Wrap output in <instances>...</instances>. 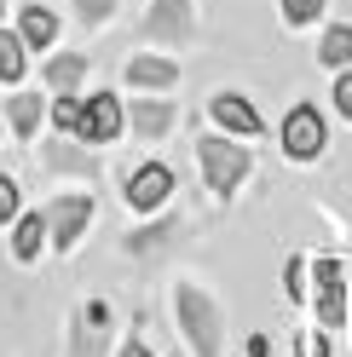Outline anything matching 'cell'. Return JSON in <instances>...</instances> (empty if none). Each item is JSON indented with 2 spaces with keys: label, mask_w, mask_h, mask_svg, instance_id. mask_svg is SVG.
<instances>
[{
  "label": "cell",
  "mask_w": 352,
  "mask_h": 357,
  "mask_svg": "<svg viewBox=\"0 0 352 357\" xmlns=\"http://www.w3.org/2000/svg\"><path fill=\"white\" fill-rule=\"evenodd\" d=\"M47 213H24V219H17V231H12V254L17 259H35L41 254V242H47Z\"/></svg>",
  "instance_id": "14"
},
{
  "label": "cell",
  "mask_w": 352,
  "mask_h": 357,
  "mask_svg": "<svg viewBox=\"0 0 352 357\" xmlns=\"http://www.w3.org/2000/svg\"><path fill=\"white\" fill-rule=\"evenodd\" d=\"M0 12H6V0H0Z\"/></svg>",
  "instance_id": "28"
},
{
  "label": "cell",
  "mask_w": 352,
  "mask_h": 357,
  "mask_svg": "<svg viewBox=\"0 0 352 357\" xmlns=\"http://www.w3.org/2000/svg\"><path fill=\"white\" fill-rule=\"evenodd\" d=\"M24 35H6V29H0V81H17V75H24Z\"/></svg>",
  "instance_id": "18"
},
{
  "label": "cell",
  "mask_w": 352,
  "mask_h": 357,
  "mask_svg": "<svg viewBox=\"0 0 352 357\" xmlns=\"http://www.w3.org/2000/svg\"><path fill=\"white\" fill-rule=\"evenodd\" d=\"M127 81H133V86H156V93H162V86L179 81V63H168V58H133V63H127Z\"/></svg>",
  "instance_id": "13"
},
{
  "label": "cell",
  "mask_w": 352,
  "mask_h": 357,
  "mask_svg": "<svg viewBox=\"0 0 352 357\" xmlns=\"http://www.w3.org/2000/svg\"><path fill=\"white\" fill-rule=\"evenodd\" d=\"M168 196H173V173L162 162H145L139 173H127V208L133 213H156Z\"/></svg>",
  "instance_id": "6"
},
{
  "label": "cell",
  "mask_w": 352,
  "mask_h": 357,
  "mask_svg": "<svg viewBox=\"0 0 352 357\" xmlns=\"http://www.w3.org/2000/svg\"><path fill=\"white\" fill-rule=\"evenodd\" d=\"M196 155H203V173H208V190L214 196H231L237 185H243V173H249V150L243 144L208 132V139H196Z\"/></svg>",
  "instance_id": "2"
},
{
  "label": "cell",
  "mask_w": 352,
  "mask_h": 357,
  "mask_svg": "<svg viewBox=\"0 0 352 357\" xmlns=\"http://www.w3.org/2000/svg\"><path fill=\"white\" fill-rule=\"evenodd\" d=\"M52 121H58V127H70V132H75V121H81V104H75L70 93H58V104H52Z\"/></svg>",
  "instance_id": "20"
},
{
  "label": "cell",
  "mask_w": 352,
  "mask_h": 357,
  "mask_svg": "<svg viewBox=\"0 0 352 357\" xmlns=\"http://www.w3.org/2000/svg\"><path fill=\"white\" fill-rule=\"evenodd\" d=\"M249 357H272V340H266V334H254V340H249Z\"/></svg>",
  "instance_id": "26"
},
{
  "label": "cell",
  "mask_w": 352,
  "mask_h": 357,
  "mask_svg": "<svg viewBox=\"0 0 352 357\" xmlns=\"http://www.w3.org/2000/svg\"><path fill=\"white\" fill-rule=\"evenodd\" d=\"M93 219V196H58L47 208V225H52V248H75V236L87 231Z\"/></svg>",
  "instance_id": "7"
},
{
  "label": "cell",
  "mask_w": 352,
  "mask_h": 357,
  "mask_svg": "<svg viewBox=\"0 0 352 357\" xmlns=\"http://www.w3.org/2000/svg\"><path fill=\"white\" fill-rule=\"evenodd\" d=\"M75 12H81V24H104L116 12V0H75Z\"/></svg>",
  "instance_id": "21"
},
{
  "label": "cell",
  "mask_w": 352,
  "mask_h": 357,
  "mask_svg": "<svg viewBox=\"0 0 352 357\" xmlns=\"http://www.w3.org/2000/svg\"><path fill=\"white\" fill-rule=\"evenodd\" d=\"M122 357H156V351H145L139 340H127V346H122Z\"/></svg>",
  "instance_id": "27"
},
{
  "label": "cell",
  "mask_w": 352,
  "mask_h": 357,
  "mask_svg": "<svg viewBox=\"0 0 352 357\" xmlns=\"http://www.w3.org/2000/svg\"><path fill=\"white\" fill-rule=\"evenodd\" d=\"M300 277H306V265H300V259H289V271H283V288H289V300H300V294H306V282H300Z\"/></svg>",
  "instance_id": "24"
},
{
  "label": "cell",
  "mask_w": 352,
  "mask_h": 357,
  "mask_svg": "<svg viewBox=\"0 0 352 357\" xmlns=\"http://www.w3.org/2000/svg\"><path fill=\"white\" fill-rule=\"evenodd\" d=\"M145 35L150 40H185L191 35V6L185 0H156V12L145 17Z\"/></svg>",
  "instance_id": "9"
},
{
  "label": "cell",
  "mask_w": 352,
  "mask_h": 357,
  "mask_svg": "<svg viewBox=\"0 0 352 357\" xmlns=\"http://www.w3.org/2000/svg\"><path fill=\"white\" fill-rule=\"evenodd\" d=\"M318 63H323V70H346V63H352V24H329V29H323Z\"/></svg>",
  "instance_id": "12"
},
{
  "label": "cell",
  "mask_w": 352,
  "mask_h": 357,
  "mask_svg": "<svg viewBox=\"0 0 352 357\" xmlns=\"http://www.w3.org/2000/svg\"><path fill=\"white\" fill-rule=\"evenodd\" d=\"M122 127H127V109H122V98L98 93V98H87V104H81L75 139H81V144H110V139H116Z\"/></svg>",
  "instance_id": "4"
},
{
  "label": "cell",
  "mask_w": 352,
  "mask_h": 357,
  "mask_svg": "<svg viewBox=\"0 0 352 357\" xmlns=\"http://www.w3.org/2000/svg\"><path fill=\"white\" fill-rule=\"evenodd\" d=\"M41 116H47L41 93H17V98L6 104V121H12V132H17V139H35V132H41Z\"/></svg>",
  "instance_id": "11"
},
{
  "label": "cell",
  "mask_w": 352,
  "mask_h": 357,
  "mask_svg": "<svg viewBox=\"0 0 352 357\" xmlns=\"http://www.w3.org/2000/svg\"><path fill=\"white\" fill-rule=\"evenodd\" d=\"M329 98H335V109H341V116L352 121V70H346V75L335 81V93H329Z\"/></svg>",
  "instance_id": "23"
},
{
  "label": "cell",
  "mask_w": 352,
  "mask_h": 357,
  "mask_svg": "<svg viewBox=\"0 0 352 357\" xmlns=\"http://www.w3.org/2000/svg\"><path fill=\"white\" fill-rule=\"evenodd\" d=\"M300 351H306V357H329V340H323V334H306Z\"/></svg>",
  "instance_id": "25"
},
{
  "label": "cell",
  "mask_w": 352,
  "mask_h": 357,
  "mask_svg": "<svg viewBox=\"0 0 352 357\" xmlns=\"http://www.w3.org/2000/svg\"><path fill=\"white\" fill-rule=\"evenodd\" d=\"M6 219H17V185L0 178V225H6Z\"/></svg>",
  "instance_id": "22"
},
{
  "label": "cell",
  "mask_w": 352,
  "mask_h": 357,
  "mask_svg": "<svg viewBox=\"0 0 352 357\" xmlns=\"http://www.w3.org/2000/svg\"><path fill=\"white\" fill-rule=\"evenodd\" d=\"M0 121H6V116H0Z\"/></svg>",
  "instance_id": "29"
},
{
  "label": "cell",
  "mask_w": 352,
  "mask_h": 357,
  "mask_svg": "<svg viewBox=\"0 0 352 357\" xmlns=\"http://www.w3.org/2000/svg\"><path fill=\"white\" fill-rule=\"evenodd\" d=\"M312 282H318V294H312L318 323H323V328H341V323H346V277H341V265H335V259H318V265H312Z\"/></svg>",
  "instance_id": "5"
},
{
  "label": "cell",
  "mask_w": 352,
  "mask_h": 357,
  "mask_svg": "<svg viewBox=\"0 0 352 357\" xmlns=\"http://www.w3.org/2000/svg\"><path fill=\"white\" fill-rule=\"evenodd\" d=\"M208 116H214L219 127H226V132H243V139H254V132L266 127V121H260V109H254V104H249L243 93H214Z\"/></svg>",
  "instance_id": "8"
},
{
  "label": "cell",
  "mask_w": 352,
  "mask_h": 357,
  "mask_svg": "<svg viewBox=\"0 0 352 357\" xmlns=\"http://www.w3.org/2000/svg\"><path fill=\"white\" fill-rule=\"evenodd\" d=\"M17 35H24V47L47 52L52 40H58V17H52L47 6H29V12H24V29H17Z\"/></svg>",
  "instance_id": "15"
},
{
  "label": "cell",
  "mask_w": 352,
  "mask_h": 357,
  "mask_svg": "<svg viewBox=\"0 0 352 357\" xmlns=\"http://www.w3.org/2000/svg\"><path fill=\"white\" fill-rule=\"evenodd\" d=\"M127 121H133V132H139V139H162V132L173 127V104H162V98H139Z\"/></svg>",
  "instance_id": "10"
},
{
  "label": "cell",
  "mask_w": 352,
  "mask_h": 357,
  "mask_svg": "<svg viewBox=\"0 0 352 357\" xmlns=\"http://www.w3.org/2000/svg\"><path fill=\"white\" fill-rule=\"evenodd\" d=\"M173 311H179V328L196 357H219V305L203 294V288L179 282V294H173Z\"/></svg>",
  "instance_id": "1"
},
{
  "label": "cell",
  "mask_w": 352,
  "mask_h": 357,
  "mask_svg": "<svg viewBox=\"0 0 352 357\" xmlns=\"http://www.w3.org/2000/svg\"><path fill=\"white\" fill-rule=\"evenodd\" d=\"M87 75V52H64V58H52L47 63V81L58 86V93H75V81Z\"/></svg>",
  "instance_id": "16"
},
{
  "label": "cell",
  "mask_w": 352,
  "mask_h": 357,
  "mask_svg": "<svg viewBox=\"0 0 352 357\" xmlns=\"http://www.w3.org/2000/svg\"><path fill=\"white\" fill-rule=\"evenodd\" d=\"M47 167H58V173H81V178L98 173L93 155H81V150H70V144H52V150H47Z\"/></svg>",
  "instance_id": "17"
},
{
  "label": "cell",
  "mask_w": 352,
  "mask_h": 357,
  "mask_svg": "<svg viewBox=\"0 0 352 357\" xmlns=\"http://www.w3.org/2000/svg\"><path fill=\"white\" fill-rule=\"evenodd\" d=\"M318 12H323V0H283V17L289 24H318Z\"/></svg>",
  "instance_id": "19"
},
{
  "label": "cell",
  "mask_w": 352,
  "mask_h": 357,
  "mask_svg": "<svg viewBox=\"0 0 352 357\" xmlns=\"http://www.w3.org/2000/svg\"><path fill=\"white\" fill-rule=\"evenodd\" d=\"M323 144H329L323 116H318L312 104H295L289 116H283V150H289L295 162H318V155H323Z\"/></svg>",
  "instance_id": "3"
}]
</instances>
